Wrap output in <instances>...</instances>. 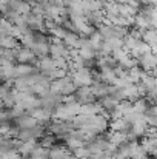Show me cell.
<instances>
[{"mask_svg": "<svg viewBox=\"0 0 157 159\" xmlns=\"http://www.w3.org/2000/svg\"><path fill=\"white\" fill-rule=\"evenodd\" d=\"M31 150H33V144H25V145L20 148L22 153H28V152H31Z\"/></svg>", "mask_w": 157, "mask_h": 159, "instance_id": "cell-1", "label": "cell"}]
</instances>
